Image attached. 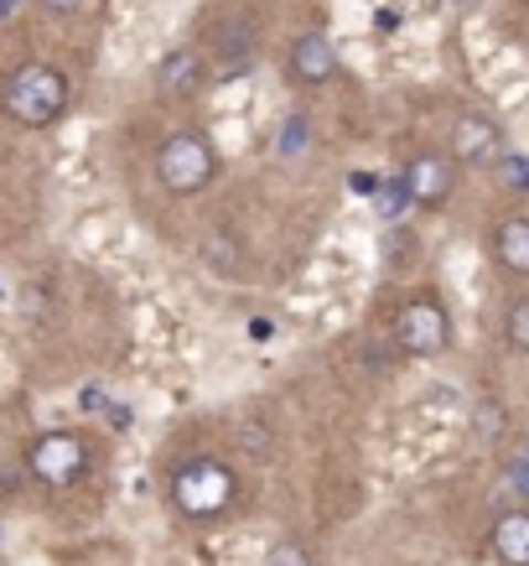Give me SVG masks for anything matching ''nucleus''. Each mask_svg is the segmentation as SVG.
Instances as JSON below:
<instances>
[{
  "label": "nucleus",
  "instance_id": "1",
  "mask_svg": "<svg viewBox=\"0 0 529 566\" xmlns=\"http://www.w3.org/2000/svg\"><path fill=\"white\" fill-rule=\"evenodd\" d=\"M167 499L182 520L213 525V520H223L234 504H240V473L223 463L219 452H188L182 463H171Z\"/></svg>",
  "mask_w": 529,
  "mask_h": 566
},
{
  "label": "nucleus",
  "instance_id": "2",
  "mask_svg": "<svg viewBox=\"0 0 529 566\" xmlns=\"http://www.w3.org/2000/svg\"><path fill=\"white\" fill-rule=\"evenodd\" d=\"M73 104V84L63 69H52V63H21V69L6 73V84H0V109H6V120H17L21 130H47L68 115Z\"/></svg>",
  "mask_w": 529,
  "mask_h": 566
},
{
  "label": "nucleus",
  "instance_id": "3",
  "mask_svg": "<svg viewBox=\"0 0 529 566\" xmlns=\"http://www.w3.org/2000/svg\"><path fill=\"white\" fill-rule=\"evenodd\" d=\"M151 167H156V182H161L167 198H198V192H208L213 182H219L223 151H219V140L208 136V130L182 125V130H171V136L156 146Z\"/></svg>",
  "mask_w": 529,
  "mask_h": 566
},
{
  "label": "nucleus",
  "instance_id": "4",
  "mask_svg": "<svg viewBox=\"0 0 529 566\" xmlns=\"http://www.w3.org/2000/svg\"><path fill=\"white\" fill-rule=\"evenodd\" d=\"M390 338L400 344L405 359H446L452 344H457V327H452V312L436 292H410L400 307H394V323H390Z\"/></svg>",
  "mask_w": 529,
  "mask_h": 566
},
{
  "label": "nucleus",
  "instance_id": "5",
  "mask_svg": "<svg viewBox=\"0 0 529 566\" xmlns=\"http://www.w3.org/2000/svg\"><path fill=\"white\" fill-rule=\"evenodd\" d=\"M394 177L405 182L410 203L421 208V213H446L462 188V167L452 161V151H446V146H431V140L405 146L400 161H394Z\"/></svg>",
  "mask_w": 529,
  "mask_h": 566
},
{
  "label": "nucleus",
  "instance_id": "6",
  "mask_svg": "<svg viewBox=\"0 0 529 566\" xmlns=\"http://www.w3.org/2000/svg\"><path fill=\"white\" fill-rule=\"evenodd\" d=\"M442 146L452 151V161H457L462 172H494L498 161L514 151L509 130H504V120H498L494 109H457Z\"/></svg>",
  "mask_w": 529,
  "mask_h": 566
},
{
  "label": "nucleus",
  "instance_id": "7",
  "mask_svg": "<svg viewBox=\"0 0 529 566\" xmlns=\"http://www.w3.org/2000/svg\"><path fill=\"white\" fill-rule=\"evenodd\" d=\"M88 463H94V447L78 437V431H42L32 447H27V473H32L42 489H73L84 483Z\"/></svg>",
  "mask_w": 529,
  "mask_h": 566
},
{
  "label": "nucleus",
  "instance_id": "8",
  "mask_svg": "<svg viewBox=\"0 0 529 566\" xmlns=\"http://www.w3.org/2000/svg\"><path fill=\"white\" fill-rule=\"evenodd\" d=\"M281 73H286L290 88H332V84H342V78H348L338 42H332L327 32H317V27H307V32L290 36Z\"/></svg>",
  "mask_w": 529,
  "mask_h": 566
},
{
  "label": "nucleus",
  "instance_id": "9",
  "mask_svg": "<svg viewBox=\"0 0 529 566\" xmlns=\"http://www.w3.org/2000/svg\"><path fill=\"white\" fill-rule=\"evenodd\" d=\"M208 57L223 69V84H234L260 57V17L255 11H223L208 32Z\"/></svg>",
  "mask_w": 529,
  "mask_h": 566
},
{
  "label": "nucleus",
  "instance_id": "10",
  "mask_svg": "<svg viewBox=\"0 0 529 566\" xmlns=\"http://www.w3.org/2000/svg\"><path fill=\"white\" fill-rule=\"evenodd\" d=\"M208 57L203 48H192V42H182V48H171L161 63L151 69V88H156V99H167V104H188L203 94L208 84Z\"/></svg>",
  "mask_w": 529,
  "mask_h": 566
},
{
  "label": "nucleus",
  "instance_id": "11",
  "mask_svg": "<svg viewBox=\"0 0 529 566\" xmlns=\"http://www.w3.org/2000/svg\"><path fill=\"white\" fill-rule=\"evenodd\" d=\"M488 255H494V265L504 275H514V281L529 286V213L525 208H509L504 219H494V229H488Z\"/></svg>",
  "mask_w": 529,
  "mask_h": 566
},
{
  "label": "nucleus",
  "instance_id": "12",
  "mask_svg": "<svg viewBox=\"0 0 529 566\" xmlns=\"http://www.w3.org/2000/svg\"><path fill=\"white\" fill-rule=\"evenodd\" d=\"M488 551L498 566H529V504H514L488 525Z\"/></svg>",
  "mask_w": 529,
  "mask_h": 566
},
{
  "label": "nucleus",
  "instance_id": "13",
  "mask_svg": "<svg viewBox=\"0 0 529 566\" xmlns=\"http://www.w3.org/2000/svg\"><path fill=\"white\" fill-rule=\"evenodd\" d=\"M467 431H473V442L478 447H504L509 442V431H514V411H509V400L504 395H478L473 400V411H467Z\"/></svg>",
  "mask_w": 529,
  "mask_h": 566
},
{
  "label": "nucleus",
  "instance_id": "14",
  "mask_svg": "<svg viewBox=\"0 0 529 566\" xmlns=\"http://www.w3.org/2000/svg\"><path fill=\"white\" fill-rule=\"evenodd\" d=\"M498 333L514 354H529V292H514L504 302V317H498Z\"/></svg>",
  "mask_w": 529,
  "mask_h": 566
},
{
  "label": "nucleus",
  "instance_id": "15",
  "mask_svg": "<svg viewBox=\"0 0 529 566\" xmlns=\"http://www.w3.org/2000/svg\"><path fill=\"white\" fill-rule=\"evenodd\" d=\"M265 566H317V556L301 535H275L271 551H265Z\"/></svg>",
  "mask_w": 529,
  "mask_h": 566
},
{
  "label": "nucleus",
  "instance_id": "16",
  "mask_svg": "<svg viewBox=\"0 0 529 566\" xmlns=\"http://www.w3.org/2000/svg\"><path fill=\"white\" fill-rule=\"evenodd\" d=\"M494 172H498V182H504L514 198H529V156H525V151H509V156H504V161L494 167Z\"/></svg>",
  "mask_w": 529,
  "mask_h": 566
},
{
  "label": "nucleus",
  "instance_id": "17",
  "mask_svg": "<svg viewBox=\"0 0 529 566\" xmlns=\"http://www.w3.org/2000/svg\"><path fill=\"white\" fill-rule=\"evenodd\" d=\"M240 447H250V458H255V463H271V452H275L271 431L260 427V421H244L240 427Z\"/></svg>",
  "mask_w": 529,
  "mask_h": 566
},
{
  "label": "nucleus",
  "instance_id": "18",
  "mask_svg": "<svg viewBox=\"0 0 529 566\" xmlns=\"http://www.w3.org/2000/svg\"><path fill=\"white\" fill-rule=\"evenodd\" d=\"M36 6H42L47 17H57V21H73V17H84L94 0H36Z\"/></svg>",
  "mask_w": 529,
  "mask_h": 566
},
{
  "label": "nucleus",
  "instance_id": "19",
  "mask_svg": "<svg viewBox=\"0 0 529 566\" xmlns=\"http://www.w3.org/2000/svg\"><path fill=\"white\" fill-rule=\"evenodd\" d=\"M250 333H255V344H265V338L275 333V323H271V317H255V323H250Z\"/></svg>",
  "mask_w": 529,
  "mask_h": 566
},
{
  "label": "nucleus",
  "instance_id": "20",
  "mask_svg": "<svg viewBox=\"0 0 529 566\" xmlns=\"http://www.w3.org/2000/svg\"><path fill=\"white\" fill-rule=\"evenodd\" d=\"M11 11H21V0H0V21L11 17Z\"/></svg>",
  "mask_w": 529,
  "mask_h": 566
},
{
  "label": "nucleus",
  "instance_id": "21",
  "mask_svg": "<svg viewBox=\"0 0 529 566\" xmlns=\"http://www.w3.org/2000/svg\"><path fill=\"white\" fill-rule=\"evenodd\" d=\"M0 551H6V525H0Z\"/></svg>",
  "mask_w": 529,
  "mask_h": 566
},
{
  "label": "nucleus",
  "instance_id": "22",
  "mask_svg": "<svg viewBox=\"0 0 529 566\" xmlns=\"http://www.w3.org/2000/svg\"><path fill=\"white\" fill-rule=\"evenodd\" d=\"M0 296H6V292H0Z\"/></svg>",
  "mask_w": 529,
  "mask_h": 566
},
{
  "label": "nucleus",
  "instance_id": "23",
  "mask_svg": "<svg viewBox=\"0 0 529 566\" xmlns=\"http://www.w3.org/2000/svg\"><path fill=\"white\" fill-rule=\"evenodd\" d=\"M525 6H529V0H525Z\"/></svg>",
  "mask_w": 529,
  "mask_h": 566
}]
</instances>
